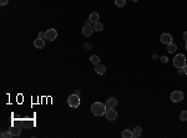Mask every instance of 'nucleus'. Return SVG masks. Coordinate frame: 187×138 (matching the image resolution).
<instances>
[{
    "instance_id": "29",
    "label": "nucleus",
    "mask_w": 187,
    "mask_h": 138,
    "mask_svg": "<svg viewBox=\"0 0 187 138\" xmlns=\"http://www.w3.org/2000/svg\"><path fill=\"white\" fill-rule=\"evenodd\" d=\"M132 1H135V3H136V1H138V0H132Z\"/></svg>"
},
{
    "instance_id": "23",
    "label": "nucleus",
    "mask_w": 187,
    "mask_h": 138,
    "mask_svg": "<svg viewBox=\"0 0 187 138\" xmlns=\"http://www.w3.org/2000/svg\"><path fill=\"white\" fill-rule=\"evenodd\" d=\"M168 61V59L166 57V56H161V62H163V63H166Z\"/></svg>"
},
{
    "instance_id": "25",
    "label": "nucleus",
    "mask_w": 187,
    "mask_h": 138,
    "mask_svg": "<svg viewBox=\"0 0 187 138\" xmlns=\"http://www.w3.org/2000/svg\"><path fill=\"white\" fill-rule=\"evenodd\" d=\"M84 46H85L86 50H90V48H91V45H90V44H85Z\"/></svg>"
},
{
    "instance_id": "4",
    "label": "nucleus",
    "mask_w": 187,
    "mask_h": 138,
    "mask_svg": "<svg viewBox=\"0 0 187 138\" xmlns=\"http://www.w3.org/2000/svg\"><path fill=\"white\" fill-rule=\"evenodd\" d=\"M183 97H185V95H183L182 91H173L171 93L170 98H171L172 102H181L183 100Z\"/></svg>"
},
{
    "instance_id": "11",
    "label": "nucleus",
    "mask_w": 187,
    "mask_h": 138,
    "mask_svg": "<svg viewBox=\"0 0 187 138\" xmlns=\"http://www.w3.org/2000/svg\"><path fill=\"white\" fill-rule=\"evenodd\" d=\"M95 71L99 75H104V73H106V67L104 65H101V63H99V65L95 66Z\"/></svg>"
},
{
    "instance_id": "10",
    "label": "nucleus",
    "mask_w": 187,
    "mask_h": 138,
    "mask_svg": "<svg viewBox=\"0 0 187 138\" xmlns=\"http://www.w3.org/2000/svg\"><path fill=\"white\" fill-rule=\"evenodd\" d=\"M34 46H35L36 48H44L45 47V40L37 37L36 40H34Z\"/></svg>"
},
{
    "instance_id": "18",
    "label": "nucleus",
    "mask_w": 187,
    "mask_h": 138,
    "mask_svg": "<svg viewBox=\"0 0 187 138\" xmlns=\"http://www.w3.org/2000/svg\"><path fill=\"white\" fill-rule=\"evenodd\" d=\"M11 131V134H13V137H18L19 134L21 133V129H20V127H14L13 129H10Z\"/></svg>"
},
{
    "instance_id": "17",
    "label": "nucleus",
    "mask_w": 187,
    "mask_h": 138,
    "mask_svg": "<svg viewBox=\"0 0 187 138\" xmlns=\"http://www.w3.org/2000/svg\"><path fill=\"white\" fill-rule=\"evenodd\" d=\"M132 132H133V137H140L141 133H142V128L140 126H137V127H135V128H133Z\"/></svg>"
},
{
    "instance_id": "27",
    "label": "nucleus",
    "mask_w": 187,
    "mask_h": 138,
    "mask_svg": "<svg viewBox=\"0 0 187 138\" xmlns=\"http://www.w3.org/2000/svg\"><path fill=\"white\" fill-rule=\"evenodd\" d=\"M183 70H185V73L187 75V63H186V66H185V67H183Z\"/></svg>"
},
{
    "instance_id": "5",
    "label": "nucleus",
    "mask_w": 187,
    "mask_h": 138,
    "mask_svg": "<svg viewBox=\"0 0 187 138\" xmlns=\"http://www.w3.org/2000/svg\"><path fill=\"white\" fill-rule=\"evenodd\" d=\"M105 117H106L107 121H115L117 118V112L114 108H107L106 112H105Z\"/></svg>"
},
{
    "instance_id": "2",
    "label": "nucleus",
    "mask_w": 187,
    "mask_h": 138,
    "mask_svg": "<svg viewBox=\"0 0 187 138\" xmlns=\"http://www.w3.org/2000/svg\"><path fill=\"white\" fill-rule=\"evenodd\" d=\"M173 66L176 67V69H178V70L183 69V67L186 66V57H185V55H183V54H177V55H176L175 59H173Z\"/></svg>"
},
{
    "instance_id": "28",
    "label": "nucleus",
    "mask_w": 187,
    "mask_h": 138,
    "mask_svg": "<svg viewBox=\"0 0 187 138\" xmlns=\"http://www.w3.org/2000/svg\"><path fill=\"white\" fill-rule=\"evenodd\" d=\"M185 48H186V50H187V42H186V45H185Z\"/></svg>"
},
{
    "instance_id": "20",
    "label": "nucleus",
    "mask_w": 187,
    "mask_h": 138,
    "mask_svg": "<svg viewBox=\"0 0 187 138\" xmlns=\"http://www.w3.org/2000/svg\"><path fill=\"white\" fill-rule=\"evenodd\" d=\"M180 119L181 121H187V111H182L180 113Z\"/></svg>"
},
{
    "instance_id": "22",
    "label": "nucleus",
    "mask_w": 187,
    "mask_h": 138,
    "mask_svg": "<svg viewBox=\"0 0 187 138\" xmlns=\"http://www.w3.org/2000/svg\"><path fill=\"white\" fill-rule=\"evenodd\" d=\"M37 37H40V39L46 40V35H45V32H43V31H40V32H39V35H37Z\"/></svg>"
},
{
    "instance_id": "12",
    "label": "nucleus",
    "mask_w": 187,
    "mask_h": 138,
    "mask_svg": "<svg viewBox=\"0 0 187 138\" xmlns=\"http://www.w3.org/2000/svg\"><path fill=\"white\" fill-rule=\"evenodd\" d=\"M121 136L123 138H133V132L131 129H123L122 133H121Z\"/></svg>"
},
{
    "instance_id": "13",
    "label": "nucleus",
    "mask_w": 187,
    "mask_h": 138,
    "mask_svg": "<svg viewBox=\"0 0 187 138\" xmlns=\"http://www.w3.org/2000/svg\"><path fill=\"white\" fill-rule=\"evenodd\" d=\"M89 19H90V21L92 22H96V21H99V19H100V15L97 14V13H91L90 14V16H89Z\"/></svg>"
},
{
    "instance_id": "16",
    "label": "nucleus",
    "mask_w": 187,
    "mask_h": 138,
    "mask_svg": "<svg viewBox=\"0 0 187 138\" xmlns=\"http://www.w3.org/2000/svg\"><path fill=\"white\" fill-rule=\"evenodd\" d=\"M90 61H91L92 65L96 66V65H99V63H100V57L97 55H92L91 57H90Z\"/></svg>"
},
{
    "instance_id": "8",
    "label": "nucleus",
    "mask_w": 187,
    "mask_h": 138,
    "mask_svg": "<svg viewBox=\"0 0 187 138\" xmlns=\"http://www.w3.org/2000/svg\"><path fill=\"white\" fill-rule=\"evenodd\" d=\"M172 40H173V39H172V35H171V34H167V32L166 34H162V35L160 36V41L162 44H165V45L171 44Z\"/></svg>"
},
{
    "instance_id": "14",
    "label": "nucleus",
    "mask_w": 187,
    "mask_h": 138,
    "mask_svg": "<svg viewBox=\"0 0 187 138\" xmlns=\"http://www.w3.org/2000/svg\"><path fill=\"white\" fill-rule=\"evenodd\" d=\"M94 29H95V31H102L104 30V24L100 21H96L94 22Z\"/></svg>"
},
{
    "instance_id": "19",
    "label": "nucleus",
    "mask_w": 187,
    "mask_h": 138,
    "mask_svg": "<svg viewBox=\"0 0 187 138\" xmlns=\"http://www.w3.org/2000/svg\"><path fill=\"white\" fill-rule=\"evenodd\" d=\"M115 4L117 7H123L126 5V0H115Z\"/></svg>"
},
{
    "instance_id": "24",
    "label": "nucleus",
    "mask_w": 187,
    "mask_h": 138,
    "mask_svg": "<svg viewBox=\"0 0 187 138\" xmlns=\"http://www.w3.org/2000/svg\"><path fill=\"white\" fill-rule=\"evenodd\" d=\"M7 1H9V0H0V4H1V5H6Z\"/></svg>"
},
{
    "instance_id": "3",
    "label": "nucleus",
    "mask_w": 187,
    "mask_h": 138,
    "mask_svg": "<svg viewBox=\"0 0 187 138\" xmlns=\"http://www.w3.org/2000/svg\"><path fill=\"white\" fill-rule=\"evenodd\" d=\"M67 104L72 108H77L80 106V97H79V95H76V93L70 95L69 98H67Z\"/></svg>"
},
{
    "instance_id": "1",
    "label": "nucleus",
    "mask_w": 187,
    "mask_h": 138,
    "mask_svg": "<svg viewBox=\"0 0 187 138\" xmlns=\"http://www.w3.org/2000/svg\"><path fill=\"white\" fill-rule=\"evenodd\" d=\"M90 110H91L92 114L97 116V117H101V116L105 114L107 107H106V104L102 103V102H95V103L91 104V108H90Z\"/></svg>"
},
{
    "instance_id": "7",
    "label": "nucleus",
    "mask_w": 187,
    "mask_h": 138,
    "mask_svg": "<svg viewBox=\"0 0 187 138\" xmlns=\"http://www.w3.org/2000/svg\"><path fill=\"white\" fill-rule=\"evenodd\" d=\"M45 35H46V40L54 41L56 37H58V31H56L55 29H49L47 31H45Z\"/></svg>"
},
{
    "instance_id": "21",
    "label": "nucleus",
    "mask_w": 187,
    "mask_h": 138,
    "mask_svg": "<svg viewBox=\"0 0 187 138\" xmlns=\"http://www.w3.org/2000/svg\"><path fill=\"white\" fill-rule=\"evenodd\" d=\"M1 137L3 138H10V137H13V134H11V131H7V132H1Z\"/></svg>"
},
{
    "instance_id": "26",
    "label": "nucleus",
    "mask_w": 187,
    "mask_h": 138,
    "mask_svg": "<svg viewBox=\"0 0 187 138\" xmlns=\"http://www.w3.org/2000/svg\"><path fill=\"white\" fill-rule=\"evenodd\" d=\"M183 40H185L186 42H187V31H186L185 34H183Z\"/></svg>"
},
{
    "instance_id": "6",
    "label": "nucleus",
    "mask_w": 187,
    "mask_h": 138,
    "mask_svg": "<svg viewBox=\"0 0 187 138\" xmlns=\"http://www.w3.org/2000/svg\"><path fill=\"white\" fill-rule=\"evenodd\" d=\"M95 31V29H94V25L92 24H89V25H85L84 28H82V35L89 37L92 35V32Z\"/></svg>"
},
{
    "instance_id": "15",
    "label": "nucleus",
    "mask_w": 187,
    "mask_h": 138,
    "mask_svg": "<svg viewBox=\"0 0 187 138\" xmlns=\"http://www.w3.org/2000/svg\"><path fill=\"white\" fill-rule=\"evenodd\" d=\"M167 50H168V52H170V54H173V52L177 50V45L173 44V42L168 44V45H167Z\"/></svg>"
},
{
    "instance_id": "9",
    "label": "nucleus",
    "mask_w": 187,
    "mask_h": 138,
    "mask_svg": "<svg viewBox=\"0 0 187 138\" xmlns=\"http://www.w3.org/2000/svg\"><path fill=\"white\" fill-rule=\"evenodd\" d=\"M117 104H119L117 98H115V97H110V98L107 100V102H106V107L107 108H115Z\"/></svg>"
}]
</instances>
